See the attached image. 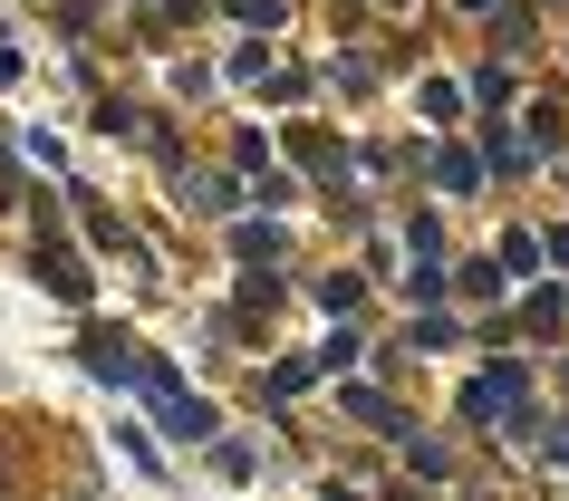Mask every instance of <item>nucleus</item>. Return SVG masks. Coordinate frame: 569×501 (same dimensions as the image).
Masks as SVG:
<instances>
[{
  "instance_id": "f257e3e1",
  "label": "nucleus",
  "mask_w": 569,
  "mask_h": 501,
  "mask_svg": "<svg viewBox=\"0 0 569 501\" xmlns=\"http://www.w3.org/2000/svg\"><path fill=\"white\" fill-rule=\"evenodd\" d=\"M136 385H146V405H154V424H164V434H183V443H203V434H212V405H193V395H183L164 367H146Z\"/></svg>"
},
{
  "instance_id": "f03ea898",
  "label": "nucleus",
  "mask_w": 569,
  "mask_h": 501,
  "mask_svg": "<svg viewBox=\"0 0 569 501\" xmlns=\"http://www.w3.org/2000/svg\"><path fill=\"white\" fill-rule=\"evenodd\" d=\"M521 405V367H492V377H473V414L492 424V414H511Z\"/></svg>"
},
{
  "instance_id": "7ed1b4c3",
  "label": "nucleus",
  "mask_w": 569,
  "mask_h": 501,
  "mask_svg": "<svg viewBox=\"0 0 569 501\" xmlns=\"http://www.w3.org/2000/svg\"><path fill=\"white\" fill-rule=\"evenodd\" d=\"M435 183H445V193H463V183H473V154L445 146V154H435Z\"/></svg>"
},
{
  "instance_id": "20e7f679",
  "label": "nucleus",
  "mask_w": 569,
  "mask_h": 501,
  "mask_svg": "<svg viewBox=\"0 0 569 501\" xmlns=\"http://www.w3.org/2000/svg\"><path fill=\"white\" fill-rule=\"evenodd\" d=\"M0 463H10V453H0Z\"/></svg>"
}]
</instances>
